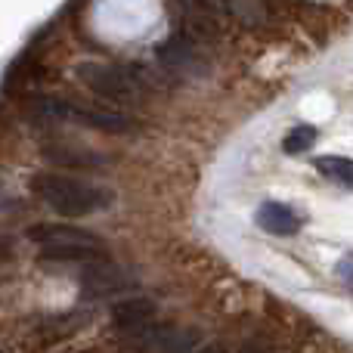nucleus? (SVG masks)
I'll use <instances>...</instances> for the list:
<instances>
[{
    "label": "nucleus",
    "instance_id": "f257e3e1",
    "mask_svg": "<svg viewBox=\"0 0 353 353\" xmlns=\"http://www.w3.org/2000/svg\"><path fill=\"white\" fill-rule=\"evenodd\" d=\"M31 192L47 208H53L59 217H90V214L112 208L115 201V192L109 186L72 174H34Z\"/></svg>",
    "mask_w": 353,
    "mask_h": 353
},
{
    "label": "nucleus",
    "instance_id": "f03ea898",
    "mask_svg": "<svg viewBox=\"0 0 353 353\" xmlns=\"http://www.w3.org/2000/svg\"><path fill=\"white\" fill-rule=\"evenodd\" d=\"M28 239L41 248L43 261L59 263H93L109 257V245L97 232L74 223H37L28 230Z\"/></svg>",
    "mask_w": 353,
    "mask_h": 353
},
{
    "label": "nucleus",
    "instance_id": "7ed1b4c3",
    "mask_svg": "<svg viewBox=\"0 0 353 353\" xmlns=\"http://www.w3.org/2000/svg\"><path fill=\"white\" fill-rule=\"evenodd\" d=\"M31 115L37 121H56V124H74V128H90L103 134H130L137 121L118 109H103V105H84L59 97H43L31 105Z\"/></svg>",
    "mask_w": 353,
    "mask_h": 353
},
{
    "label": "nucleus",
    "instance_id": "20e7f679",
    "mask_svg": "<svg viewBox=\"0 0 353 353\" xmlns=\"http://www.w3.org/2000/svg\"><path fill=\"white\" fill-rule=\"evenodd\" d=\"M78 78L84 87H90L97 97L112 99L115 105H134L143 99L149 81L143 74H134L130 68L112 65V62H81Z\"/></svg>",
    "mask_w": 353,
    "mask_h": 353
},
{
    "label": "nucleus",
    "instance_id": "39448f33",
    "mask_svg": "<svg viewBox=\"0 0 353 353\" xmlns=\"http://www.w3.org/2000/svg\"><path fill=\"white\" fill-rule=\"evenodd\" d=\"M124 344L143 350V353H195L201 344V335L195 329H183V325H168V323H143L137 329L115 332Z\"/></svg>",
    "mask_w": 353,
    "mask_h": 353
},
{
    "label": "nucleus",
    "instance_id": "423d86ee",
    "mask_svg": "<svg viewBox=\"0 0 353 353\" xmlns=\"http://www.w3.org/2000/svg\"><path fill=\"white\" fill-rule=\"evenodd\" d=\"M155 59L174 78H205L208 68H211V62H208L205 50L199 47V41L186 34H174L168 41H161L159 50H155Z\"/></svg>",
    "mask_w": 353,
    "mask_h": 353
},
{
    "label": "nucleus",
    "instance_id": "0eeeda50",
    "mask_svg": "<svg viewBox=\"0 0 353 353\" xmlns=\"http://www.w3.org/2000/svg\"><path fill=\"white\" fill-rule=\"evenodd\" d=\"M134 288V276L124 267L105 261H93L84 267L81 273V292L84 298H118V294H128Z\"/></svg>",
    "mask_w": 353,
    "mask_h": 353
},
{
    "label": "nucleus",
    "instance_id": "6e6552de",
    "mask_svg": "<svg viewBox=\"0 0 353 353\" xmlns=\"http://www.w3.org/2000/svg\"><path fill=\"white\" fill-rule=\"evenodd\" d=\"M152 319H159V304H155L152 298H143V294L121 298L112 307V332L137 329V325L152 323Z\"/></svg>",
    "mask_w": 353,
    "mask_h": 353
},
{
    "label": "nucleus",
    "instance_id": "1a4fd4ad",
    "mask_svg": "<svg viewBox=\"0 0 353 353\" xmlns=\"http://www.w3.org/2000/svg\"><path fill=\"white\" fill-rule=\"evenodd\" d=\"M41 155L56 168H68V171H78V168H103L109 165V159L93 149L84 146H62V143H47L41 149Z\"/></svg>",
    "mask_w": 353,
    "mask_h": 353
},
{
    "label": "nucleus",
    "instance_id": "9d476101",
    "mask_svg": "<svg viewBox=\"0 0 353 353\" xmlns=\"http://www.w3.org/2000/svg\"><path fill=\"white\" fill-rule=\"evenodd\" d=\"M254 223L261 226L263 232H270V236H294V232L301 230L298 211H292V208L282 205V201H263L254 211Z\"/></svg>",
    "mask_w": 353,
    "mask_h": 353
},
{
    "label": "nucleus",
    "instance_id": "9b49d317",
    "mask_svg": "<svg viewBox=\"0 0 353 353\" xmlns=\"http://www.w3.org/2000/svg\"><path fill=\"white\" fill-rule=\"evenodd\" d=\"M313 168H316L325 180L353 189V159H344V155H323V159L313 161Z\"/></svg>",
    "mask_w": 353,
    "mask_h": 353
},
{
    "label": "nucleus",
    "instance_id": "f8f14e48",
    "mask_svg": "<svg viewBox=\"0 0 353 353\" xmlns=\"http://www.w3.org/2000/svg\"><path fill=\"white\" fill-rule=\"evenodd\" d=\"M319 140V130L310 128V124H298V128H292L285 134V140H282V149H285L288 155H301L307 152V149H313V143Z\"/></svg>",
    "mask_w": 353,
    "mask_h": 353
},
{
    "label": "nucleus",
    "instance_id": "ddd939ff",
    "mask_svg": "<svg viewBox=\"0 0 353 353\" xmlns=\"http://www.w3.org/2000/svg\"><path fill=\"white\" fill-rule=\"evenodd\" d=\"M338 273H341V279H344V282H347V285L353 288V257H350V261H344L341 267H338Z\"/></svg>",
    "mask_w": 353,
    "mask_h": 353
},
{
    "label": "nucleus",
    "instance_id": "4468645a",
    "mask_svg": "<svg viewBox=\"0 0 353 353\" xmlns=\"http://www.w3.org/2000/svg\"><path fill=\"white\" fill-rule=\"evenodd\" d=\"M242 353H270V347H263V344H248V347H242Z\"/></svg>",
    "mask_w": 353,
    "mask_h": 353
}]
</instances>
